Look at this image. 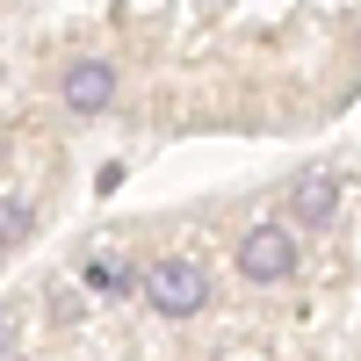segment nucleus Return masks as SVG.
Returning <instances> with one entry per match:
<instances>
[{
    "mask_svg": "<svg viewBox=\"0 0 361 361\" xmlns=\"http://www.w3.org/2000/svg\"><path fill=\"white\" fill-rule=\"evenodd\" d=\"M137 296H145L152 318L188 325V318L209 311V267L195 253H152V260H137Z\"/></svg>",
    "mask_w": 361,
    "mask_h": 361,
    "instance_id": "nucleus-1",
    "label": "nucleus"
},
{
    "mask_svg": "<svg viewBox=\"0 0 361 361\" xmlns=\"http://www.w3.org/2000/svg\"><path fill=\"white\" fill-rule=\"evenodd\" d=\"M231 267H238V282H246V289H289L296 275H304V231L282 224V217H260V224L238 231Z\"/></svg>",
    "mask_w": 361,
    "mask_h": 361,
    "instance_id": "nucleus-2",
    "label": "nucleus"
},
{
    "mask_svg": "<svg viewBox=\"0 0 361 361\" xmlns=\"http://www.w3.org/2000/svg\"><path fill=\"white\" fill-rule=\"evenodd\" d=\"M123 58L116 51H80V58H66L58 66V80H51V94H58V109L73 116V123H94V116H109V109H123Z\"/></svg>",
    "mask_w": 361,
    "mask_h": 361,
    "instance_id": "nucleus-3",
    "label": "nucleus"
},
{
    "mask_svg": "<svg viewBox=\"0 0 361 361\" xmlns=\"http://www.w3.org/2000/svg\"><path fill=\"white\" fill-rule=\"evenodd\" d=\"M340 173H304V180H289V195H282V224L296 231H325V224H340Z\"/></svg>",
    "mask_w": 361,
    "mask_h": 361,
    "instance_id": "nucleus-4",
    "label": "nucleus"
}]
</instances>
